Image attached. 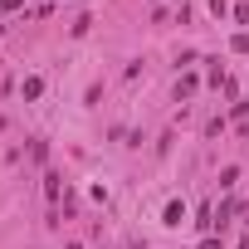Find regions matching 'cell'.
<instances>
[{
    "label": "cell",
    "mask_w": 249,
    "mask_h": 249,
    "mask_svg": "<svg viewBox=\"0 0 249 249\" xmlns=\"http://www.w3.org/2000/svg\"><path fill=\"white\" fill-rule=\"evenodd\" d=\"M181 220H186V205H181V200H176V205H166V225H181Z\"/></svg>",
    "instance_id": "1"
},
{
    "label": "cell",
    "mask_w": 249,
    "mask_h": 249,
    "mask_svg": "<svg viewBox=\"0 0 249 249\" xmlns=\"http://www.w3.org/2000/svg\"><path fill=\"white\" fill-rule=\"evenodd\" d=\"M25 5V0H0V10H20Z\"/></svg>",
    "instance_id": "2"
},
{
    "label": "cell",
    "mask_w": 249,
    "mask_h": 249,
    "mask_svg": "<svg viewBox=\"0 0 249 249\" xmlns=\"http://www.w3.org/2000/svg\"><path fill=\"white\" fill-rule=\"evenodd\" d=\"M200 249H220V239H205V244H200Z\"/></svg>",
    "instance_id": "3"
}]
</instances>
